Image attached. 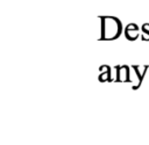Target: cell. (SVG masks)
<instances>
[{
    "label": "cell",
    "mask_w": 149,
    "mask_h": 145,
    "mask_svg": "<svg viewBox=\"0 0 149 145\" xmlns=\"http://www.w3.org/2000/svg\"><path fill=\"white\" fill-rule=\"evenodd\" d=\"M101 20V37L100 39L112 41L120 36L122 31V24L116 17L104 16Z\"/></svg>",
    "instance_id": "obj_1"
},
{
    "label": "cell",
    "mask_w": 149,
    "mask_h": 145,
    "mask_svg": "<svg viewBox=\"0 0 149 145\" xmlns=\"http://www.w3.org/2000/svg\"><path fill=\"white\" fill-rule=\"evenodd\" d=\"M132 68L134 70V74L136 77V80H135V86H133V89H137L142 82V79L147 72V70L149 68V65H133Z\"/></svg>",
    "instance_id": "obj_2"
},
{
    "label": "cell",
    "mask_w": 149,
    "mask_h": 145,
    "mask_svg": "<svg viewBox=\"0 0 149 145\" xmlns=\"http://www.w3.org/2000/svg\"><path fill=\"white\" fill-rule=\"evenodd\" d=\"M116 68V81L118 82H126L130 80L129 75V67L127 65H118L115 66Z\"/></svg>",
    "instance_id": "obj_3"
},
{
    "label": "cell",
    "mask_w": 149,
    "mask_h": 145,
    "mask_svg": "<svg viewBox=\"0 0 149 145\" xmlns=\"http://www.w3.org/2000/svg\"><path fill=\"white\" fill-rule=\"evenodd\" d=\"M125 35H126V38H127V39H129V41H135V39L139 37V27H137L135 23H129V24L126 27Z\"/></svg>",
    "instance_id": "obj_4"
},
{
    "label": "cell",
    "mask_w": 149,
    "mask_h": 145,
    "mask_svg": "<svg viewBox=\"0 0 149 145\" xmlns=\"http://www.w3.org/2000/svg\"><path fill=\"white\" fill-rule=\"evenodd\" d=\"M99 70L102 72L99 75V81L100 82H105L106 80L111 81V71H112V68L109 66H107V65H102V66H100Z\"/></svg>",
    "instance_id": "obj_5"
},
{
    "label": "cell",
    "mask_w": 149,
    "mask_h": 145,
    "mask_svg": "<svg viewBox=\"0 0 149 145\" xmlns=\"http://www.w3.org/2000/svg\"><path fill=\"white\" fill-rule=\"evenodd\" d=\"M142 39L149 41V24L148 23H144L142 26Z\"/></svg>",
    "instance_id": "obj_6"
}]
</instances>
